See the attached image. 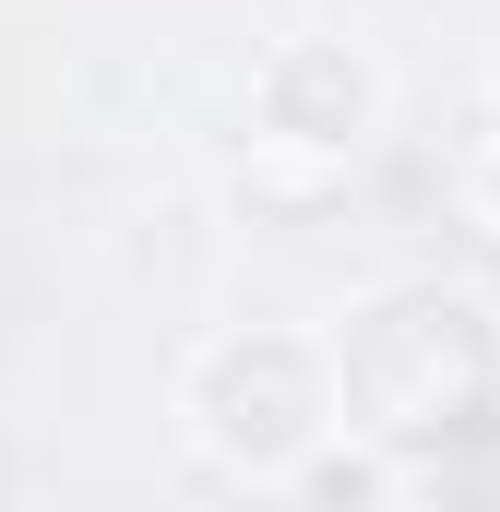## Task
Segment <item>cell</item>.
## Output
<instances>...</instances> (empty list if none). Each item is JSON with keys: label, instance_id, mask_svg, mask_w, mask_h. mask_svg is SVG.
<instances>
[{"label": "cell", "instance_id": "1", "mask_svg": "<svg viewBox=\"0 0 500 512\" xmlns=\"http://www.w3.org/2000/svg\"><path fill=\"white\" fill-rule=\"evenodd\" d=\"M334 393L346 417L393 441V453H429L453 417H477L500 393V322L465 298V286H393L346 322L334 346Z\"/></svg>", "mask_w": 500, "mask_h": 512}, {"label": "cell", "instance_id": "2", "mask_svg": "<svg viewBox=\"0 0 500 512\" xmlns=\"http://www.w3.org/2000/svg\"><path fill=\"white\" fill-rule=\"evenodd\" d=\"M191 417H203V441H215L227 465L274 477V465H298L310 429L334 417V382H322V358H310L298 334H227V346L191 370Z\"/></svg>", "mask_w": 500, "mask_h": 512}, {"label": "cell", "instance_id": "3", "mask_svg": "<svg viewBox=\"0 0 500 512\" xmlns=\"http://www.w3.org/2000/svg\"><path fill=\"white\" fill-rule=\"evenodd\" d=\"M370 120V72L346 60V48H274V72H262V143H310V155H346Z\"/></svg>", "mask_w": 500, "mask_h": 512}, {"label": "cell", "instance_id": "4", "mask_svg": "<svg viewBox=\"0 0 500 512\" xmlns=\"http://www.w3.org/2000/svg\"><path fill=\"white\" fill-rule=\"evenodd\" d=\"M417 489H429V501H465V512H500V393L417 453Z\"/></svg>", "mask_w": 500, "mask_h": 512}]
</instances>
